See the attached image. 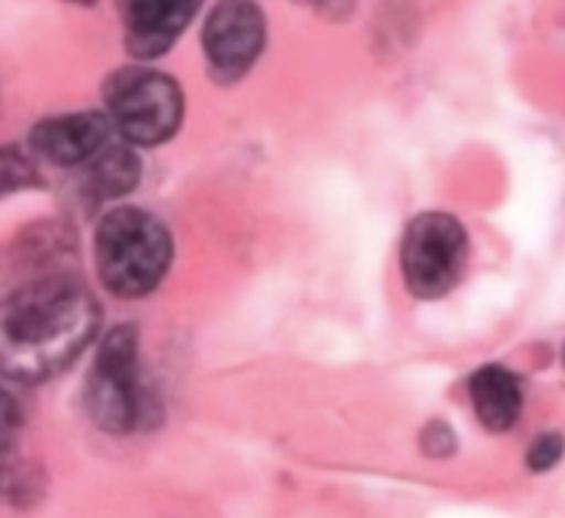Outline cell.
<instances>
[{
	"label": "cell",
	"mask_w": 565,
	"mask_h": 518,
	"mask_svg": "<svg viewBox=\"0 0 565 518\" xmlns=\"http://www.w3.org/2000/svg\"><path fill=\"white\" fill-rule=\"evenodd\" d=\"M469 261L466 228L444 211H427L407 225L399 247V269L407 292L438 299L452 292Z\"/></svg>",
	"instance_id": "obj_5"
},
{
	"label": "cell",
	"mask_w": 565,
	"mask_h": 518,
	"mask_svg": "<svg viewBox=\"0 0 565 518\" xmlns=\"http://www.w3.org/2000/svg\"><path fill=\"white\" fill-rule=\"evenodd\" d=\"M139 158L125 139H114L95 161L86 167V189L97 200L119 198L139 181Z\"/></svg>",
	"instance_id": "obj_10"
},
{
	"label": "cell",
	"mask_w": 565,
	"mask_h": 518,
	"mask_svg": "<svg viewBox=\"0 0 565 518\" xmlns=\"http://www.w3.org/2000/svg\"><path fill=\"white\" fill-rule=\"evenodd\" d=\"M172 236L145 209H114L95 231V264L103 286L117 297H145L172 264Z\"/></svg>",
	"instance_id": "obj_2"
},
{
	"label": "cell",
	"mask_w": 565,
	"mask_h": 518,
	"mask_svg": "<svg viewBox=\"0 0 565 518\" xmlns=\"http://www.w3.org/2000/svg\"><path fill=\"white\" fill-rule=\"evenodd\" d=\"M86 411L111 435H130L148 424L150 394L141 385L136 327L117 325L103 338L86 378Z\"/></svg>",
	"instance_id": "obj_3"
},
{
	"label": "cell",
	"mask_w": 565,
	"mask_h": 518,
	"mask_svg": "<svg viewBox=\"0 0 565 518\" xmlns=\"http://www.w3.org/2000/svg\"><path fill=\"white\" fill-rule=\"evenodd\" d=\"M563 367H565V343H563Z\"/></svg>",
	"instance_id": "obj_17"
},
{
	"label": "cell",
	"mask_w": 565,
	"mask_h": 518,
	"mask_svg": "<svg viewBox=\"0 0 565 518\" xmlns=\"http://www.w3.org/2000/svg\"><path fill=\"white\" fill-rule=\"evenodd\" d=\"M103 103L114 130L128 145H161L181 128V86L172 75L145 64L114 70L103 84Z\"/></svg>",
	"instance_id": "obj_4"
},
{
	"label": "cell",
	"mask_w": 565,
	"mask_h": 518,
	"mask_svg": "<svg viewBox=\"0 0 565 518\" xmlns=\"http://www.w3.org/2000/svg\"><path fill=\"white\" fill-rule=\"evenodd\" d=\"M67 3H75V7H92L97 0H67Z\"/></svg>",
	"instance_id": "obj_16"
},
{
	"label": "cell",
	"mask_w": 565,
	"mask_h": 518,
	"mask_svg": "<svg viewBox=\"0 0 565 518\" xmlns=\"http://www.w3.org/2000/svg\"><path fill=\"white\" fill-rule=\"evenodd\" d=\"M313 3H317V7L322 9V12L335 14V12H350L355 0H313Z\"/></svg>",
	"instance_id": "obj_15"
},
{
	"label": "cell",
	"mask_w": 565,
	"mask_h": 518,
	"mask_svg": "<svg viewBox=\"0 0 565 518\" xmlns=\"http://www.w3.org/2000/svg\"><path fill=\"white\" fill-rule=\"evenodd\" d=\"M266 45V14L258 0H220L203 25V53L216 81H242Z\"/></svg>",
	"instance_id": "obj_6"
},
{
	"label": "cell",
	"mask_w": 565,
	"mask_h": 518,
	"mask_svg": "<svg viewBox=\"0 0 565 518\" xmlns=\"http://www.w3.org/2000/svg\"><path fill=\"white\" fill-rule=\"evenodd\" d=\"M203 0H119L125 47L139 62L159 59L181 40Z\"/></svg>",
	"instance_id": "obj_8"
},
{
	"label": "cell",
	"mask_w": 565,
	"mask_h": 518,
	"mask_svg": "<svg viewBox=\"0 0 565 518\" xmlns=\"http://www.w3.org/2000/svg\"><path fill=\"white\" fill-rule=\"evenodd\" d=\"M20 427H23V411H20L18 400L0 389V468H7L9 463L20 461L18 457Z\"/></svg>",
	"instance_id": "obj_13"
},
{
	"label": "cell",
	"mask_w": 565,
	"mask_h": 518,
	"mask_svg": "<svg viewBox=\"0 0 565 518\" xmlns=\"http://www.w3.org/2000/svg\"><path fill=\"white\" fill-rule=\"evenodd\" d=\"M471 405L477 419L491 433H508L521 422L524 413V385L521 378L508 367H480L471 374Z\"/></svg>",
	"instance_id": "obj_9"
},
{
	"label": "cell",
	"mask_w": 565,
	"mask_h": 518,
	"mask_svg": "<svg viewBox=\"0 0 565 518\" xmlns=\"http://www.w3.org/2000/svg\"><path fill=\"white\" fill-rule=\"evenodd\" d=\"M117 139L106 112L56 114L31 130V147L40 158L56 167H89L111 141Z\"/></svg>",
	"instance_id": "obj_7"
},
{
	"label": "cell",
	"mask_w": 565,
	"mask_h": 518,
	"mask_svg": "<svg viewBox=\"0 0 565 518\" xmlns=\"http://www.w3.org/2000/svg\"><path fill=\"white\" fill-rule=\"evenodd\" d=\"M40 187V172L31 156L18 147H0V198Z\"/></svg>",
	"instance_id": "obj_11"
},
{
	"label": "cell",
	"mask_w": 565,
	"mask_h": 518,
	"mask_svg": "<svg viewBox=\"0 0 565 518\" xmlns=\"http://www.w3.org/2000/svg\"><path fill=\"white\" fill-rule=\"evenodd\" d=\"M422 450L430 457H449L455 452V433L444 422H433L422 433Z\"/></svg>",
	"instance_id": "obj_14"
},
{
	"label": "cell",
	"mask_w": 565,
	"mask_h": 518,
	"mask_svg": "<svg viewBox=\"0 0 565 518\" xmlns=\"http://www.w3.org/2000/svg\"><path fill=\"white\" fill-rule=\"evenodd\" d=\"M100 308L75 264L73 239L42 225L0 247V374L56 378L84 352Z\"/></svg>",
	"instance_id": "obj_1"
},
{
	"label": "cell",
	"mask_w": 565,
	"mask_h": 518,
	"mask_svg": "<svg viewBox=\"0 0 565 518\" xmlns=\"http://www.w3.org/2000/svg\"><path fill=\"white\" fill-rule=\"evenodd\" d=\"M565 461V435L559 430H543L530 441L524 463L532 474H548Z\"/></svg>",
	"instance_id": "obj_12"
}]
</instances>
